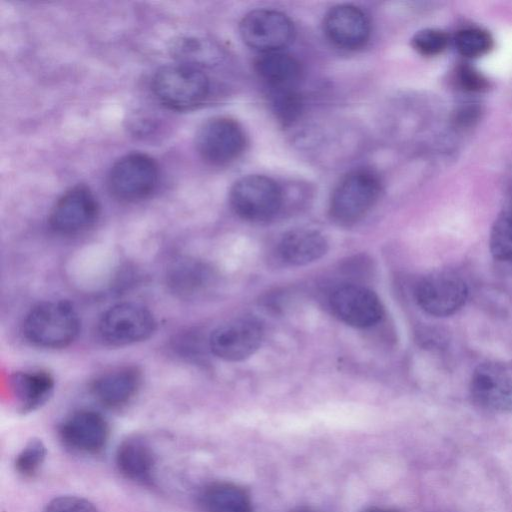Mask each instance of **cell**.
Segmentation results:
<instances>
[{
    "label": "cell",
    "instance_id": "1",
    "mask_svg": "<svg viewBox=\"0 0 512 512\" xmlns=\"http://www.w3.org/2000/svg\"><path fill=\"white\" fill-rule=\"evenodd\" d=\"M80 331V319L66 301H44L35 305L23 323L25 338L34 346L60 349L70 345Z\"/></svg>",
    "mask_w": 512,
    "mask_h": 512
},
{
    "label": "cell",
    "instance_id": "2",
    "mask_svg": "<svg viewBox=\"0 0 512 512\" xmlns=\"http://www.w3.org/2000/svg\"><path fill=\"white\" fill-rule=\"evenodd\" d=\"M209 79L198 67L188 64L159 69L152 80L158 101L172 110H190L201 105L209 94Z\"/></svg>",
    "mask_w": 512,
    "mask_h": 512
},
{
    "label": "cell",
    "instance_id": "3",
    "mask_svg": "<svg viewBox=\"0 0 512 512\" xmlns=\"http://www.w3.org/2000/svg\"><path fill=\"white\" fill-rule=\"evenodd\" d=\"M380 192V179L372 170L360 168L347 173L332 192L331 218L341 225L358 222L375 205Z\"/></svg>",
    "mask_w": 512,
    "mask_h": 512
},
{
    "label": "cell",
    "instance_id": "4",
    "mask_svg": "<svg viewBox=\"0 0 512 512\" xmlns=\"http://www.w3.org/2000/svg\"><path fill=\"white\" fill-rule=\"evenodd\" d=\"M155 328L156 321L150 310L137 303L125 302L102 314L97 332L105 345L122 347L148 339Z\"/></svg>",
    "mask_w": 512,
    "mask_h": 512
},
{
    "label": "cell",
    "instance_id": "5",
    "mask_svg": "<svg viewBox=\"0 0 512 512\" xmlns=\"http://www.w3.org/2000/svg\"><path fill=\"white\" fill-rule=\"evenodd\" d=\"M229 199L232 209L242 219L264 222L278 213L283 195L273 179L263 175H248L233 184Z\"/></svg>",
    "mask_w": 512,
    "mask_h": 512
},
{
    "label": "cell",
    "instance_id": "6",
    "mask_svg": "<svg viewBox=\"0 0 512 512\" xmlns=\"http://www.w3.org/2000/svg\"><path fill=\"white\" fill-rule=\"evenodd\" d=\"M159 179L158 165L143 153H130L112 166L108 186L112 195L123 202H137L155 190Z\"/></svg>",
    "mask_w": 512,
    "mask_h": 512
},
{
    "label": "cell",
    "instance_id": "7",
    "mask_svg": "<svg viewBox=\"0 0 512 512\" xmlns=\"http://www.w3.org/2000/svg\"><path fill=\"white\" fill-rule=\"evenodd\" d=\"M246 146L242 126L229 117H214L206 121L196 135L200 157L213 166H224L240 157Z\"/></svg>",
    "mask_w": 512,
    "mask_h": 512
},
{
    "label": "cell",
    "instance_id": "8",
    "mask_svg": "<svg viewBox=\"0 0 512 512\" xmlns=\"http://www.w3.org/2000/svg\"><path fill=\"white\" fill-rule=\"evenodd\" d=\"M239 31L244 43L261 53L281 51L295 32L290 18L272 9L249 12L240 22Z\"/></svg>",
    "mask_w": 512,
    "mask_h": 512
},
{
    "label": "cell",
    "instance_id": "9",
    "mask_svg": "<svg viewBox=\"0 0 512 512\" xmlns=\"http://www.w3.org/2000/svg\"><path fill=\"white\" fill-rule=\"evenodd\" d=\"M468 288L453 272H434L423 277L415 287L417 304L426 313L445 317L457 312L466 302Z\"/></svg>",
    "mask_w": 512,
    "mask_h": 512
},
{
    "label": "cell",
    "instance_id": "10",
    "mask_svg": "<svg viewBox=\"0 0 512 512\" xmlns=\"http://www.w3.org/2000/svg\"><path fill=\"white\" fill-rule=\"evenodd\" d=\"M99 216V204L85 186L66 191L49 214V225L61 235H77L91 228Z\"/></svg>",
    "mask_w": 512,
    "mask_h": 512
},
{
    "label": "cell",
    "instance_id": "11",
    "mask_svg": "<svg viewBox=\"0 0 512 512\" xmlns=\"http://www.w3.org/2000/svg\"><path fill=\"white\" fill-rule=\"evenodd\" d=\"M263 328L251 317H241L226 322L211 333L208 345L220 359L235 362L253 355L261 345Z\"/></svg>",
    "mask_w": 512,
    "mask_h": 512
},
{
    "label": "cell",
    "instance_id": "12",
    "mask_svg": "<svg viewBox=\"0 0 512 512\" xmlns=\"http://www.w3.org/2000/svg\"><path fill=\"white\" fill-rule=\"evenodd\" d=\"M333 313L347 325L366 328L375 325L383 316V306L370 289L346 284L336 288L330 296Z\"/></svg>",
    "mask_w": 512,
    "mask_h": 512
},
{
    "label": "cell",
    "instance_id": "13",
    "mask_svg": "<svg viewBox=\"0 0 512 512\" xmlns=\"http://www.w3.org/2000/svg\"><path fill=\"white\" fill-rule=\"evenodd\" d=\"M58 433L69 449L84 454H98L108 442L109 425L99 412L83 409L66 417Z\"/></svg>",
    "mask_w": 512,
    "mask_h": 512
},
{
    "label": "cell",
    "instance_id": "14",
    "mask_svg": "<svg viewBox=\"0 0 512 512\" xmlns=\"http://www.w3.org/2000/svg\"><path fill=\"white\" fill-rule=\"evenodd\" d=\"M323 28L326 37L336 47L356 50L367 43L370 37V22L357 6L340 4L325 15Z\"/></svg>",
    "mask_w": 512,
    "mask_h": 512
},
{
    "label": "cell",
    "instance_id": "15",
    "mask_svg": "<svg viewBox=\"0 0 512 512\" xmlns=\"http://www.w3.org/2000/svg\"><path fill=\"white\" fill-rule=\"evenodd\" d=\"M470 393L481 407L500 412L512 411V376L497 364L483 363L475 369Z\"/></svg>",
    "mask_w": 512,
    "mask_h": 512
},
{
    "label": "cell",
    "instance_id": "16",
    "mask_svg": "<svg viewBox=\"0 0 512 512\" xmlns=\"http://www.w3.org/2000/svg\"><path fill=\"white\" fill-rule=\"evenodd\" d=\"M142 373L138 367L125 365L114 367L95 378L91 391L98 402L108 408L126 405L138 392Z\"/></svg>",
    "mask_w": 512,
    "mask_h": 512
},
{
    "label": "cell",
    "instance_id": "17",
    "mask_svg": "<svg viewBox=\"0 0 512 512\" xmlns=\"http://www.w3.org/2000/svg\"><path fill=\"white\" fill-rule=\"evenodd\" d=\"M8 384L14 402L22 413L43 406L54 390L52 375L41 369L15 372L10 376Z\"/></svg>",
    "mask_w": 512,
    "mask_h": 512
},
{
    "label": "cell",
    "instance_id": "18",
    "mask_svg": "<svg viewBox=\"0 0 512 512\" xmlns=\"http://www.w3.org/2000/svg\"><path fill=\"white\" fill-rule=\"evenodd\" d=\"M255 70L271 91L296 90L301 79V65L292 55L282 52L262 53Z\"/></svg>",
    "mask_w": 512,
    "mask_h": 512
},
{
    "label": "cell",
    "instance_id": "19",
    "mask_svg": "<svg viewBox=\"0 0 512 512\" xmlns=\"http://www.w3.org/2000/svg\"><path fill=\"white\" fill-rule=\"evenodd\" d=\"M328 250L325 237L318 231L306 228L287 232L280 240L278 252L281 259L293 266H303L320 259Z\"/></svg>",
    "mask_w": 512,
    "mask_h": 512
},
{
    "label": "cell",
    "instance_id": "20",
    "mask_svg": "<svg viewBox=\"0 0 512 512\" xmlns=\"http://www.w3.org/2000/svg\"><path fill=\"white\" fill-rule=\"evenodd\" d=\"M115 461L121 474L130 480L147 483L152 478L155 455L149 443L140 436L124 439L117 447Z\"/></svg>",
    "mask_w": 512,
    "mask_h": 512
},
{
    "label": "cell",
    "instance_id": "21",
    "mask_svg": "<svg viewBox=\"0 0 512 512\" xmlns=\"http://www.w3.org/2000/svg\"><path fill=\"white\" fill-rule=\"evenodd\" d=\"M211 269L195 260H183L176 263L168 273V286L175 295L193 298L204 293L213 280Z\"/></svg>",
    "mask_w": 512,
    "mask_h": 512
},
{
    "label": "cell",
    "instance_id": "22",
    "mask_svg": "<svg viewBox=\"0 0 512 512\" xmlns=\"http://www.w3.org/2000/svg\"><path fill=\"white\" fill-rule=\"evenodd\" d=\"M200 503L207 512H252L248 493L233 483L216 482L200 493Z\"/></svg>",
    "mask_w": 512,
    "mask_h": 512
},
{
    "label": "cell",
    "instance_id": "23",
    "mask_svg": "<svg viewBox=\"0 0 512 512\" xmlns=\"http://www.w3.org/2000/svg\"><path fill=\"white\" fill-rule=\"evenodd\" d=\"M457 51L467 58H478L493 48L491 34L479 27H466L459 30L454 38Z\"/></svg>",
    "mask_w": 512,
    "mask_h": 512
},
{
    "label": "cell",
    "instance_id": "24",
    "mask_svg": "<svg viewBox=\"0 0 512 512\" xmlns=\"http://www.w3.org/2000/svg\"><path fill=\"white\" fill-rule=\"evenodd\" d=\"M490 251L500 261H512V207L495 220L490 233Z\"/></svg>",
    "mask_w": 512,
    "mask_h": 512
},
{
    "label": "cell",
    "instance_id": "25",
    "mask_svg": "<svg viewBox=\"0 0 512 512\" xmlns=\"http://www.w3.org/2000/svg\"><path fill=\"white\" fill-rule=\"evenodd\" d=\"M46 453V446L40 439L29 440L16 456L15 470L23 477L34 476L42 466Z\"/></svg>",
    "mask_w": 512,
    "mask_h": 512
},
{
    "label": "cell",
    "instance_id": "26",
    "mask_svg": "<svg viewBox=\"0 0 512 512\" xmlns=\"http://www.w3.org/2000/svg\"><path fill=\"white\" fill-rule=\"evenodd\" d=\"M274 113L284 123L296 120L302 110V99L296 90L271 91Z\"/></svg>",
    "mask_w": 512,
    "mask_h": 512
},
{
    "label": "cell",
    "instance_id": "27",
    "mask_svg": "<svg viewBox=\"0 0 512 512\" xmlns=\"http://www.w3.org/2000/svg\"><path fill=\"white\" fill-rule=\"evenodd\" d=\"M449 42L448 35L439 29L426 28L418 31L412 38L413 48L423 56L441 54Z\"/></svg>",
    "mask_w": 512,
    "mask_h": 512
},
{
    "label": "cell",
    "instance_id": "28",
    "mask_svg": "<svg viewBox=\"0 0 512 512\" xmlns=\"http://www.w3.org/2000/svg\"><path fill=\"white\" fill-rule=\"evenodd\" d=\"M456 81L463 90L468 92H482L489 86L487 78L469 64H463L457 68Z\"/></svg>",
    "mask_w": 512,
    "mask_h": 512
},
{
    "label": "cell",
    "instance_id": "29",
    "mask_svg": "<svg viewBox=\"0 0 512 512\" xmlns=\"http://www.w3.org/2000/svg\"><path fill=\"white\" fill-rule=\"evenodd\" d=\"M43 512H98L87 499L77 496H60L52 499Z\"/></svg>",
    "mask_w": 512,
    "mask_h": 512
},
{
    "label": "cell",
    "instance_id": "30",
    "mask_svg": "<svg viewBox=\"0 0 512 512\" xmlns=\"http://www.w3.org/2000/svg\"><path fill=\"white\" fill-rule=\"evenodd\" d=\"M367 512H398V511H396L394 509H388V508H374Z\"/></svg>",
    "mask_w": 512,
    "mask_h": 512
},
{
    "label": "cell",
    "instance_id": "31",
    "mask_svg": "<svg viewBox=\"0 0 512 512\" xmlns=\"http://www.w3.org/2000/svg\"><path fill=\"white\" fill-rule=\"evenodd\" d=\"M294 512H316V511L311 510V509H299V510L294 511Z\"/></svg>",
    "mask_w": 512,
    "mask_h": 512
}]
</instances>
